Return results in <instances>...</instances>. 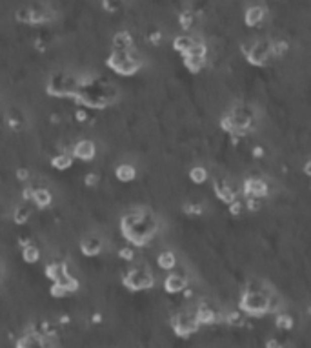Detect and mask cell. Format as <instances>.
Segmentation results:
<instances>
[{
  "instance_id": "obj_1",
  "label": "cell",
  "mask_w": 311,
  "mask_h": 348,
  "mask_svg": "<svg viewBox=\"0 0 311 348\" xmlns=\"http://www.w3.org/2000/svg\"><path fill=\"white\" fill-rule=\"evenodd\" d=\"M120 230L131 246H146L157 234V221L146 210H135L122 217Z\"/></svg>"
},
{
  "instance_id": "obj_2",
  "label": "cell",
  "mask_w": 311,
  "mask_h": 348,
  "mask_svg": "<svg viewBox=\"0 0 311 348\" xmlns=\"http://www.w3.org/2000/svg\"><path fill=\"white\" fill-rule=\"evenodd\" d=\"M137 51L131 48L129 51H111V55L108 57L106 64L108 68L113 69L117 75H122V77H131L135 73L140 71L142 68V60L140 57H137Z\"/></svg>"
},
{
  "instance_id": "obj_3",
  "label": "cell",
  "mask_w": 311,
  "mask_h": 348,
  "mask_svg": "<svg viewBox=\"0 0 311 348\" xmlns=\"http://www.w3.org/2000/svg\"><path fill=\"white\" fill-rule=\"evenodd\" d=\"M268 301L270 294L268 292H242L239 301V312L246 314L249 317H262L268 314Z\"/></svg>"
},
{
  "instance_id": "obj_4",
  "label": "cell",
  "mask_w": 311,
  "mask_h": 348,
  "mask_svg": "<svg viewBox=\"0 0 311 348\" xmlns=\"http://www.w3.org/2000/svg\"><path fill=\"white\" fill-rule=\"evenodd\" d=\"M122 285L131 292H140V290H149L155 286V274L148 270L146 266L131 268L126 272V276L122 277Z\"/></svg>"
},
{
  "instance_id": "obj_5",
  "label": "cell",
  "mask_w": 311,
  "mask_h": 348,
  "mask_svg": "<svg viewBox=\"0 0 311 348\" xmlns=\"http://www.w3.org/2000/svg\"><path fill=\"white\" fill-rule=\"evenodd\" d=\"M169 325H171L173 332H175L179 337H190L191 334L199 332V328H200V326L197 325V321H195L193 312H190V310H182V312L173 314L171 319H169Z\"/></svg>"
},
{
  "instance_id": "obj_6",
  "label": "cell",
  "mask_w": 311,
  "mask_h": 348,
  "mask_svg": "<svg viewBox=\"0 0 311 348\" xmlns=\"http://www.w3.org/2000/svg\"><path fill=\"white\" fill-rule=\"evenodd\" d=\"M271 57H273L271 55V41L262 38V41L253 42V48L248 57H246V60L249 64H253V66H257V68H264V66L270 64Z\"/></svg>"
},
{
  "instance_id": "obj_7",
  "label": "cell",
  "mask_w": 311,
  "mask_h": 348,
  "mask_svg": "<svg viewBox=\"0 0 311 348\" xmlns=\"http://www.w3.org/2000/svg\"><path fill=\"white\" fill-rule=\"evenodd\" d=\"M242 194L244 197H251V199H264L270 195V184L260 177H248L242 182Z\"/></svg>"
},
{
  "instance_id": "obj_8",
  "label": "cell",
  "mask_w": 311,
  "mask_h": 348,
  "mask_svg": "<svg viewBox=\"0 0 311 348\" xmlns=\"http://www.w3.org/2000/svg\"><path fill=\"white\" fill-rule=\"evenodd\" d=\"M69 155L73 157V161L78 159L82 163H90V161H93L97 157V144L90 139H80L73 144V149Z\"/></svg>"
},
{
  "instance_id": "obj_9",
  "label": "cell",
  "mask_w": 311,
  "mask_h": 348,
  "mask_svg": "<svg viewBox=\"0 0 311 348\" xmlns=\"http://www.w3.org/2000/svg\"><path fill=\"white\" fill-rule=\"evenodd\" d=\"M213 191H215L216 197H218L224 204H228V206H230L233 201L239 199V191L235 190L233 184H231L230 181H226V179H215V182H213Z\"/></svg>"
},
{
  "instance_id": "obj_10",
  "label": "cell",
  "mask_w": 311,
  "mask_h": 348,
  "mask_svg": "<svg viewBox=\"0 0 311 348\" xmlns=\"http://www.w3.org/2000/svg\"><path fill=\"white\" fill-rule=\"evenodd\" d=\"M188 288V277L179 274V272H169L164 279V290L167 294L176 295V294H182L184 290Z\"/></svg>"
},
{
  "instance_id": "obj_11",
  "label": "cell",
  "mask_w": 311,
  "mask_h": 348,
  "mask_svg": "<svg viewBox=\"0 0 311 348\" xmlns=\"http://www.w3.org/2000/svg\"><path fill=\"white\" fill-rule=\"evenodd\" d=\"M193 316L199 326H211L220 319V316H218L211 306H207V304H199L197 310L193 312Z\"/></svg>"
},
{
  "instance_id": "obj_12",
  "label": "cell",
  "mask_w": 311,
  "mask_h": 348,
  "mask_svg": "<svg viewBox=\"0 0 311 348\" xmlns=\"http://www.w3.org/2000/svg\"><path fill=\"white\" fill-rule=\"evenodd\" d=\"M102 248H104V244L99 235H87V237H84V239L80 241V252H82V255H86V257H97V255L102 252Z\"/></svg>"
},
{
  "instance_id": "obj_13",
  "label": "cell",
  "mask_w": 311,
  "mask_h": 348,
  "mask_svg": "<svg viewBox=\"0 0 311 348\" xmlns=\"http://www.w3.org/2000/svg\"><path fill=\"white\" fill-rule=\"evenodd\" d=\"M264 17H266V9L262 6H249L244 13V22L248 27H258L264 22Z\"/></svg>"
},
{
  "instance_id": "obj_14",
  "label": "cell",
  "mask_w": 311,
  "mask_h": 348,
  "mask_svg": "<svg viewBox=\"0 0 311 348\" xmlns=\"http://www.w3.org/2000/svg\"><path fill=\"white\" fill-rule=\"evenodd\" d=\"M46 277L51 281V283H55V281L62 279L64 276H68L69 270H68V262L64 261H53L50 262V264H46Z\"/></svg>"
},
{
  "instance_id": "obj_15",
  "label": "cell",
  "mask_w": 311,
  "mask_h": 348,
  "mask_svg": "<svg viewBox=\"0 0 311 348\" xmlns=\"http://www.w3.org/2000/svg\"><path fill=\"white\" fill-rule=\"evenodd\" d=\"M111 46H113V51H129L133 48V36H131L129 31L122 29V31L113 35Z\"/></svg>"
},
{
  "instance_id": "obj_16",
  "label": "cell",
  "mask_w": 311,
  "mask_h": 348,
  "mask_svg": "<svg viewBox=\"0 0 311 348\" xmlns=\"http://www.w3.org/2000/svg\"><path fill=\"white\" fill-rule=\"evenodd\" d=\"M31 203L35 204L36 208H50L53 204V194H51L48 188H35L33 191V197H31Z\"/></svg>"
},
{
  "instance_id": "obj_17",
  "label": "cell",
  "mask_w": 311,
  "mask_h": 348,
  "mask_svg": "<svg viewBox=\"0 0 311 348\" xmlns=\"http://www.w3.org/2000/svg\"><path fill=\"white\" fill-rule=\"evenodd\" d=\"M115 177H117L120 182H131L137 179V170L133 164L129 163H122L115 168Z\"/></svg>"
},
{
  "instance_id": "obj_18",
  "label": "cell",
  "mask_w": 311,
  "mask_h": 348,
  "mask_svg": "<svg viewBox=\"0 0 311 348\" xmlns=\"http://www.w3.org/2000/svg\"><path fill=\"white\" fill-rule=\"evenodd\" d=\"M157 266L164 272H173L176 266V255L171 252V250H164V252L158 253Z\"/></svg>"
},
{
  "instance_id": "obj_19",
  "label": "cell",
  "mask_w": 311,
  "mask_h": 348,
  "mask_svg": "<svg viewBox=\"0 0 311 348\" xmlns=\"http://www.w3.org/2000/svg\"><path fill=\"white\" fill-rule=\"evenodd\" d=\"M197 42V36H191V35H179L175 36V41H173V50L176 51V53H181L182 57H184L188 51L193 48V44Z\"/></svg>"
},
{
  "instance_id": "obj_20",
  "label": "cell",
  "mask_w": 311,
  "mask_h": 348,
  "mask_svg": "<svg viewBox=\"0 0 311 348\" xmlns=\"http://www.w3.org/2000/svg\"><path fill=\"white\" fill-rule=\"evenodd\" d=\"M275 326H277V330L280 332H289V330H293V326H295V319L291 314H286V312H279L275 314Z\"/></svg>"
},
{
  "instance_id": "obj_21",
  "label": "cell",
  "mask_w": 311,
  "mask_h": 348,
  "mask_svg": "<svg viewBox=\"0 0 311 348\" xmlns=\"http://www.w3.org/2000/svg\"><path fill=\"white\" fill-rule=\"evenodd\" d=\"M51 166L55 170H59V172H66V170H69L73 166V157L69 153H66V151L57 153L55 157H51Z\"/></svg>"
},
{
  "instance_id": "obj_22",
  "label": "cell",
  "mask_w": 311,
  "mask_h": 348,
  "mask_svg": "<svg viewBox=\"0 0 311 348\" xmlns=\"http://www.w3.org/2000/svg\"><path fill=\"white\" fill-rule=\"evenodd\" d=\"M42 253H40V248L36 246V244H27V246H24L22 248V259L26 264H36V262L40 261Z\"/></svg>"
},
{
  "instance_id": "obj_23",
  "label": "cell",
  "mask_w": 311,
  "mask_h": 348,
  "mask_svg": "<svg viewBox=\"0 0 311 348\" xmlns=\"http://www.w3.org/2000/svg\"><path fill=\"white\" fill-rule=\"evenodd\" d=\"M55 283H59V285L64 286V290L69 294H77L78 290H80V281L77 279L75 276H71V274H68V276H64L62 279L55 281Z\"/></svg>"
},
{
  "instance_id": "obj_24",
  "label": "cell",
  "mask_w": 311,
  "mask_h": 348,
  "mask_svg": "<svg viewBox=\"0 0 311 348\" xmlns=\"http://www.w3.org/2000/svg\"><path fill=\"white\" fill-rule=\"evenodd\" d=\"M207 179H209V173H207V170L204 166H193L190 170V181L193 184L202 186L207 182Z\"/></svg>"
},
{
  "instance_id": "obj_25",
  "label": "cell",
  "mask_w": 311,
  "mask_h": 348,
  "mask_svg": "<svg viewBox=\"0 0 311 348\" xmlns=\"http://www.w3.org/2000/svg\"><path fill=\"white\" fill-rule=\"evenodd\" d=\"M29 217H31V208L27 206V203L18 204L17 208H15V212H13L15 224H26V222L29 221Z\"/></svg>"
},
{
  "instance_id": "obj_26",
  "label": "cell",
  "mask_w": 311,
  "mask_h": 348,
  "mask_svg": "<svg viewBox=\"0 0 311 348\" xmlns=\"http://www.w3.org/2000/svg\"><path fill=\"white\" fill-rule=\"evenodd\" d=\"M182 62H184L186 69L191 73H200L206 68L207 59H197V57H182Z\"/></svg>"
},
{
  "instance_id": "obj_27",
  "label": "cell",
  "mask_w": 311,
  "mask_h": 348,
  "mask_svg": "<svg viewBox=\"0 0 311 348\" xmlns=\"http://www.w3.org/2000/svg\"><path fill=\"white\" fill-rule=\"evenodd\" d=\"M224 321H226V325L239 328V326H242L244 323H246V317H244V314L239 312V310H231V312H228L224 316Z\"/></svg>"
},
{
  "instance_id": "obj_28",
  "label": "cell",
  "mask_w": 311,
  "mask_h": 348,
  "mask_svg": "<svg viewBox=\"0 0 311 348\" xmlns=\"http://www.w3.org/2000/svg\"><path fill=\"white\" fill-rule=\"evenodd\" d=\"M195 22H197V15H195L193 11H182V13L179 15V24H181L182 29H186V31L193 29Z\"/></svg>"
},
{
  "instance_id": "obj_29",
  "label": "cell",
  "mask_w": 311,
  "mask_h": 348,
  "mask_svg": "<svg viewBox=\"0 0 311 348\" xmlns=\"http://www.w3.org/2000/svg\"><path fill=\"white\" fill-rule=\"evenodd\" d=\"M288 42L286 41H271V55L273 57H277V59H282L286 53H288Z\"/></svg>"
},
{
  "instance_id": "obj_30",
  "label": "cell",
  "mask_w": 311,
  "mask_h": 348,
  "mask_svg": "<svg viewBox=\"0 0 311 348\" xmlns=\"http://www.w3.org/2000/svg\"><path fill=\"white\" fill-rule=\"evenodd\" d=\"M182 210H184V213L186 215H190V217H200L204 213L202 203H186Z\"/></svg>"
},
{
  "instance_id": "obj_31",
  "label": "cell",
  "mask_w": 311,
  "mask_h": 348,
  "mask_svg": "<svg viewBox=\"0 0 311 348\" xmlns=\"http://www.w3.org/2000/svg\"><path fill=\"white\" fill-rule=\"evenodd\" d=\"M135 255H137V252L131 244H126V246H120V248H118V257H120V261H124V262H131L135 259Z\"/></svg>"
},
{
  "instance_id": "obj_32",
  "label": "cell",
  "mask_w": 311,
  "mask_h": 348,
  "mask_svg": "<svg viewBox=\"0 0 311 348\" xmlns=\"http://www.w3.org/2000/svg\"><path fill=\"white\" fill-rule=\"evenodd\" d=\"M15 18H17V22L26 24V26H31V8H20V9H17Z\"/></svg>"
},
{
  "instance_id": "obj_33",
  "label": "cell",
  "mask_w": 311,
  "mask_h": 348,
  "mask_svg": "<svg viewBox=\"0 0 311 348\" xmlns=\"http://www.w3.org/2000/svg\"><path fill=\"white\" fill-rule=\"evenodd\" d=\"M242 203H244V210H246V212H258V210L262 208V201L260 199H251V197H246Z\"/></svg>"
},
{
  "instance_id": "obj_34",
  "label": "cell",
  "mask_w": 311,
  "mask_h": 348,
  "mask_svg": "<svg viewBox=\"0 0 311 348\" xmlns=\"http://www.w3.org/2000/svg\"><path fill=\"white\" fill-rule=\"evenodd\" d=\"M228 210H230V215H233V217H240L242 212H246V210H244V203L240 199L233 201V203L228 206Z\"/></svg>"
},
{
  "instance_id": "obj_35",
  "label": "cell",
  "mask_w": 311,
  "mask_h": 348,
  "mask_svg": "<svg viewBox=\"0 0 311 348\" xmlns=\"http://www.w3.org/2000/svg\"><path fill=\"white\" fill-rule=\"evenodd\" d=\"M50 295H51V297H55V299H62V297H66V295H68V292H66V290H64V286L59 285V283H51Z\"/></svg>"
},
{
  "instance_id": "obj_36",
  "label": "cell",
  "mask_w": 311,
  "mask_h": 348,
  "mask_svg": "<svg viewBox=\"0 0 311 348\" xmlns=\"http://www.w3.org/2000/svg\"><path fill=\"white\" fill-rule=\"evenodd\" d=\"M99 182H100V175L97 172H90V173H86V177H84L86 188H97Z\"/></svg>"
},
{
  "instance_id": "obj_37",
  "label": "cell",
  "mask_w": 311,
  "mask_h": 348,
  "mask_svg": "<svg viewBox=\"0 0 311 348\" xmlns=\"http://www.w3.org/2000/svg\"><path fill=\"white\" fill-rule=\"evenodd\" d=\"M162 31L160 29H157V27H153L151 31L148 33V41L151 42V44H160L162 42Z\"/></svg>"
},
{
  "instance_id": "obj_38",
  "label": "cell",
  "mask_w": 311,
  "mask_h": 348,
  "mask_svg": "<svg viewBox=\"0 0 311 348\" xmlns=\"http://www.w3.org/2000/svg\"><path fill=\"white\" fill-rule=\"evenodd\" d=\"M33 191H35L33 186H26V188H22V203H31Z\"/></svg>"
},
{
  "instance_id": "obj_39",
  "label": "cell",
  "mask_w": 311,
  "mask_h": 348,
  "mask_svg": "<svg viewBox=\"0 0 311 348\" xmlns=\"http://www.w3.org/2000/svg\"><path fill=\"white\" fill-rule=\"evenodd\" d=\"M29 177H31V173H29V170H27V168H18V170H17V179H18V181L26 182V181H29Z\"/></svg>"
},
{
  "instance_id": "obj_40",
  "label": "cell",
  "mask_w": 311,
  "mask_h": 348,
  "mask_svg": "<svg viewBox=\"0 0 311 348\" xmlns=\"http://www.w3.org/2000/svg\"><path fill=\"white\" fill-rule=\"evenodd\" d=\"M251 48H253V41H244V42H240V53H242L244 57H248L249 51H251Z\"/></svg>"
},
{
  "instance_id": "obj_41",
  "label": "cell",
  "mask_w": 311,
  "mask_h": 348,
  "mask_svg": "<svg viewBox=\"0 0 311 348\" xmlns=\"http://www.w3.org/2000/svg\"><path fill=\"white\" fill-rule=\"evenodd\" d=\"M251 155H253V157H255V159H262V157H264V155H266V149L262 148L260 144H257V146H255V148L251 149Z\"/></svg>"
},
{
  "instance_id": "obj_42",
  "label": "cell",
  "mask_w": 311,
  "mask_h": 348,
  "mask_svg": "<svg viewBox=\"0 0 311 348\" xmlns=\"http://www.w3.org/2000/svg\"><path fill=\"white\" fill-rule=\"evenodd\" d=\"M75 121H78V122H86L87 121V111L84 108H80V109H77L75 111Z\"/></svg>"
},
{
  "instance_id": "obj_43",
  "label": "cell",
  "mask_w": 311,
  "mask_h": 348,
  "mask_svg": "<svg viewBox=\"0 0 311 348\" xmlns=\"http://www.w3.org/2000/svg\"><path fill=\"white\" fill-rule=\"evenodd\" d=\"M266 348H284V344L280 343L279 339H275V337H271V339L266 341Z\"/></svg>"
},
{
  "instance_id": "obj_44",
  "label": "cell",
  "mask_w": 311,
  "mask_h": 348,
  "mask_svg": "<svg viewBox=\"0 0 311 348\" xmlns=\"http://www.w3.org/2000/svg\"><path fill=\"white\" fill-rule=\"evenodd\" d=\"M104 9H108V11H115V9L120 8V4L118 2H102Z\"/></svg>"
},
{
  "instance_id": "obj_45",
  "label": "cell",
  "mask_w": 311,
  "mask_h": 348,
  "mask_svg": "<svg viewBox=\"0 0 311 348\" xmlns=\"http://www.w3.org/2000/svg\"><path fill=\"white\" fill-rule=\"evenodd\" d=\"M91 323H97V325L102 323V316H100V314H93V316H91Z\"/></svg>"
},
{
  "instance_id": "obj_46",
  "label": "cell",
  "mask_w": 311,
  "mask_h": 348,
  "mask_svg": "<svg viewBox=\"0 0 311 348\" xmlns=\"http://www.w3.org/2000/svg\"><path fill=\"white\" fill-rule=\"evenodd\" d=\"M311 163H309V161H307V163L306 164H304V173H306V175H311Z\"/></svg>"
},
{
  "instance_id": "obj_47",
  "label": "cell",
  "mask_w": 311,
  "mask_h": 348,
  "mask_svg": "<svg viewBox=\"0 0 311 348\" xmlns=\"http://www.w3.org/2000/svg\"><path fill=\"white\" fill-rule=\"evenodd\" d=\"M60 325H68L69 323V316H60Z\"/></svg>"
},
{
  "instance_id": "obj_48",
  "label": "cell",
  "mask_w": 311,
  "mask_h": 348,
  "mask_svg": "<svg viewBox=\"0 0 311 348\" xmlns=\"http://www.w3.org/2000/svg\"><path fill=\"white\" fill-rule=\"evenodd\" d=\"M0 285H2V277H0Z\"/></svg>"
}]
</instances>
